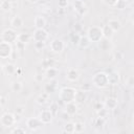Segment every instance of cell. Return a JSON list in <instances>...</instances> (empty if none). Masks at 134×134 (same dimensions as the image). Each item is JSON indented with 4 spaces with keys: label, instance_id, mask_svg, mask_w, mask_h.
Listing matches in <instances>:
<instances>
[{
    "label": "cell",
    "instance_id": "3",
    "mask_svg": "<svg viewBox=\"0 0 134 134\" xmlns=\"http://www.w3.org/2000/svg\"><path fill=\"white\" fill-rule=\"evenodd\" d=\"M86 36H87L88 39L91 41V43H93V42H99V41L103 39L102 26H97V25L90 26V27L87 29Z\"/></svg>",
    "mask_w": 134,
    "mask_h": 134
},
{
    "label": "cell",
    "instance_id": "9",
    "mask_svg": "<svg viewBox=\"0 0 134 134\" xmlns=\"http://www.w3.org/2000/svg\"><path fill=\"white\" fill-rule=\"evenodd\" d=\"M43 124L39 119V117H29L26 119V127L30 131H37L38 129L41 128Z\"/></svg>",
    "mask_w": 134,
    "mask_h": 134
},
{
    "label": "cell",
    "instance_id": "45",
    "mask_svg": "<svg viewBox=\"0 0 134 134\" xmlns=\"http://www.w3.org/2000/svg\"><path fill=\"white\" fill-rule=\"evenodd\" d=\"M35 46H36V48L38 50H40L45 46V43L44 42H35Z\"/></svg>",
    "mask_w": 134,
    "mask_h": 134
},
{
    "label": "cell",
    "instance_id": "44",
    "mask_svg": "<svg viewBox=\"0 0 134 134\" xmlns=\"http://www.w3.org/2000/svg\"><path fill=\"white\" fill-rule=\"evenodd\" d=\"M102 2L106 5H108V6H113L115 4L116 0H102Z\"/></svg>",
    "mask_w": 134,
    "mask_h": 134
},
{
    "label": "cell",
    "instance_id": "12",
    "mask_svg": "<svg viewBox=\"0 0 134 134\" xmlns=\"http://www.w3.org/2000/svg\"><path fill=\"white\" fill-rule=\"evenodd\" d=\"M104 104V107L107 108L108 110H114L117 108L118 106V102L115 97H112V96H109L106 98V100L103 103Z\"/></svg>",
    "mask_w": 134,
    "mask_h": 134
},
{
    "label": "cell",
    "instance_id": "4",
    "mask_svg": "<svg viewBox=\"0 0 134 134\" xmlns=\"http://www.w3.org/2000/svg\"><path fill=\"white\" fill-rule=\"evenodd\" d=\"M17 31L14 28H5L2 32H1V41L7 42V43H15L17 41Z\"/></svg>",
    "mask_w": 134,
    "mask_h": 134
},
{
    "label": "cell",
    "instance_id": "38",
    "mask_svg": "<svg viewBox=\"0 0 134 134\" xmlns=\"http://www.w3.org/2000/svg\"><path fill=\"white\" fill-rule=\"evenodd\" d=\"M69 1L68 0H58V5L60 8H66L68 6Z\"/></svg>",
    "mask_w": 134,
    "mask_h": 134
},
{
    "label": "cell",
    "instance_id": "50",
    "mask_svg": "<svg viewBox=\"0 0 134 134\" xmlns=\"http://www.w3.org/2000/svg\"><path fill=\"white\" fill-rule=\"evenodd\" d=\"M29 3H31V4H36V3H38L39 2V0H27Z\"/></svg>",
    "mask_w": 134,
    "mask_h": 134
},
{
    "label": "cell",
    "instance_id": "43",
    "mask_svg": "<svg viewBox=\"0 0 134 134\" xmlns=\"http://www.w3.org/2000/svg\"><path fill=\"white\" fill-rule=\"evenodd\" d=\"M34 79H35V81H36L37 83H40V82H42V81H43L44 76H43V74H42V73H37V74L34 76Z\"/></svg>",
    "mask_w": 134,
    "mask_h": 134
},
{
    "label": "cell",
    "instance_id": "49",
    "mask_svg": "<svg viewBox=\"0 0 134 134\" xmlns=\"http://www.w3.org/2000/svg\"><path fill=\"white\" fill-rule=\"evenodd\" d=\"M69 118H70V115L68 113H66L65 111H63V113H62V119L63 120H69Z\"/></svg>",
    "mask_w": 134,
    "mask_h": 134
},
{
    "label": "cell",
    "instance_id": "19",
    "mask_svg": "<svg viewBox=\"0 0 134 134\" xmlns=\"http://www.w3.org/2000/svg\"><path fill=\"white\" fill-rule=\"evenodd\" d=\"M2 68H3L4 73L7 74V75H14V74H16L17 67H16L15 64H13V63H6V64L3 65Z\"/></svg>",
    "mask_w": 134,
    "mask_h": 134
},
{
    "label": "cell",
    "instance_id": "10",
    "mask_svg": "<svg viewBox=\"0 0 134 134\" xmlns=\"http://www.w3.org/2000/svg\"><path fill=\"white\" fill-rule=\"evenodd\" d=\"M39 119L41 120V122L43 125H47V124H50L53 119V114L48 110V109H45V110H42L39 114Z\"/></svg>",
    "mask_w": 134,
    "mask_h": 134
},
{
    "label": "cell",
    "instance_id": "15",
    "mask_svg": "<svg viewBox=\"0 0 134 134\" xmlns=\"http://www.w3.org/2000/svg\"><path fill=\"white\" fill-rule=\"evenodd\" d=\"M23 23H24L23 19L20 16H18V15L15 16V17H13L12 20H10V26L14 29H20L23 26Z\"/></svg>",
    "mask_w": 134,
    "mask_h": 134
},
{
    "label": "cell",
    "instance_id": "42",
    "mask_svg": "<svg viewBox=\"0 0 134 134\" xmlns=\"http://www.w3.org/2000/svg\"><path fill=\"white\" fill-rule=\"evenodd\" d=\"M15 43H16V47H17V49H18L19 51H22V50L25 48V44H23V43H21V42H18V41H16Z\"/></svg>",
    "mask_w": 134,
    "mask_h": 134
},
{
    "label": "cell",
    "instance_id": "22",
    "mask_svg": "<svg viewBox=\"0 0 134 134\" xmlns=\"http://www.w3.org/2000/svg\"><path fill=\"white\" fill-rule=\"evenodd\" d=\"M102 30H103V38L107 39V40H111L113 38L114 31L108 26V25H104L102 26Z\"/></svg>",
    "mask_w": 134,
    "mask_h": 134
},
{
    "label": "cell",
    "instance_id": "26",
    "mask_svg": "<svg viewBox=\"0 0 134 134\" xmlns=\"http://www.w3.org/2000/svg\"><path fill=\"white\" fill-rule=\"evenodd\" d=\"M13 7V3L9 2L8 0H1L0 1V8L3 12H9Z\"/></svg>",
    "mask_w": 134,
    "mask_h": 134
},
{
    "label": "cell",
    "instance_id": "30",
    "mask_svg": "<svg viewBox=\"0 0 134 134\" xmlns=\"http://www.w3.org/2000/svg\"><path fill=\"white\" fill-rule=\"evenodd\" d=\"M47 98H48V93L45 92V93H42L41 95H39V96L37 97L36 102H37L38 105H44V104L46 103Z\"/></svg>",
    "mask_w": 134,
    "mask_h": 134
},
{
    "label": "cell",
    "instance_id": "2",
    "mask_svg": "<svg viewBox=\"0 0 134 134\" xmlns=\"http://www.w3.org/2000/svg\"><path fill=\"white\" fill-rule=\"evenodd\" d=\"M92 85H94L97 88H106L109 86V82H108V74L106 72L99 71L96 72L93 76H92Z\"/></svg>",
    "mask_w": 134,
    "mask_h": 134
},
{
    "label": "cell",
    "instance_id": "6",
    "mask_svg": "<svg viewBox=\"0 0 134 134\" xmlns=\"http://www.w3.org/2000/svg\"><path fill=\"white\" fill-rule=\"evenodd\" d=\"M48 37H49L48 32L44 28H36L31 35V39L35 42H44L45 43L46 40L48 39Z\"/></svg>",
    "mask_w": 134,
    "mask_h": 134
},
{
    "label": "cell",
    "instance_id": "11",
    "mask_svg": "<svg viewBox=\"0 0 134 134\" xmlns=\"http://www.w3.org/2000/svg\"><path fill=\"white\" fill-rule=\"evenodd\" d=\"M73 8H74V12L80 16H84L88 10L83 0H75L73 2Z\"/></svg>",
    "mask_w": 134,
    "mask_h": 134
},
{
    "label": "cell",
    "instance_id": "33",
    "mask_svg": "<svg viewBox=\"0 0 134 134\" xmlns=\"http://www.w3.org/2000/svg\"><path fill=\"white\" fill-rule=\"evenodd\" d=\"M96 112H97V116L103 117V118H106V117L108 116V114H109V110H108L107 108H105V107L100 108V109L97 110Z\"/></svg>",
    "mask_w": 134,
    "mask_h": 134
},
{
    "label": "cell",
    "instance_id": "20",
    "mask_svg": "<svg viewBox=\"0 0 134 134\" xmlns=\"http://www.w3.org/2000/svg\"><path fill=\"white\" fill-rule=\"evenodd\" d=\"M34 25L36 28H44L46 25V19L40 15L36 16L34 19Z\"/></svg>",
    "mask_w": 134,
    "mask_h": 134
},
{
    "label": "cell",
    "instance_id": "52",
    "mask_svg": "<svg viewBox=\"0 0 134 134\" xmlns=\"http://www.w3.org/2000/svg\"><path fill=\"white\" fill-rule=\"evenodd\" d=\"M1 98H2V96L0 95V105H1Z\"/></svg>",
    "mask_w": 134,
    "mask_h": 134
},
{
    "label": "cell",
    "instance_id": "18",
    "mask_svg": "<svg viewBox=\"0 0 134 134\" xmlns=\"http://www.w3.org/2000/svg\"><path fill=\"white\" fill-rule=\"evenodd\" d=\"M66 113H68L70 116L74 115L77 111V106H76V103L75 102H70V103H67L65 104V110H64Z\"/></svg>",
    "mask_w": 134,
    "mask_h": 134
},
{
    "label": "cell",
    "instance_id": "28",
    "mask_svg": "<svg viewBox=\"0 0 134 134\" xmlns=\"http://www.w3.org/2000/svg\"><path fill=\"white\" fill-rule=\"evenodd\" d=\"M22 88H23V85H22V83L19 82V81H15V82H13L12 85H10L12 91H13V92H16V93L20 92V91L22 90Z\"/></svg>",
    "mask_w": 134,
    "mask_h": 134
},
{
    "label": "cell",
    "instance_id": "39",
    "mask_svg": "<svg viewBox=\"0 0 134 134\" xmlns=\"http://www.w3.org/2000/svg\"><path fill=\"white\" fill-rule=\"evenodd\" d=\"M50 66H52L50 59H44V60L42 61V67H43V68L46 69V68H48V67H50Z\"/></svg>",
    "mask_w": 134,
    "mask_h": 134
},
{
    "label": "cell",
    "instance_id": "34",
    "mask_svg": "<svg viewBox=\"0 0 134 134\" xmlns=\"http://www.w3.org/2000/svg\"><path fill=\"white\" fill-rule=\"evenodd\" d=\"M80 38H81V35H80L79 32H73V34L71 35V37H70L72 44H73V45H77V43H79V41H80Z\"/></svg>",
    "mask_w": 134,
    "mask_h": 134
},
{
    "label": "cell",
    "instance_id": "7",
    "mask_svg": "<svg viewBox=\"0 0 134 134\" xmlns=\"http://www.w3.org/2000/svg\"><path fill=\"white\" fill-rule=\"evenodd\" d=\"M13 53V46L10 43L0 41V59H8Z\"/></svg>",
    "mask_w": 134,
    "mask_h": 134
},
{
    "label": "cell",
    "instance_id": "51",
    "mask_svg": "<svg viewBox=\"0 0 134 134\" xmlns=\"http://www.w3.org/2000/svg\"><path fill=\"white\" fill-rule=\"evenodd\" d=\"M8 1H9V2H12V3H14V2H15V1H17V0H8Z\"/></svg>",
    "mask_w": 134,
    "mask_h": 134
},
{
    "label": "cell",
    "instance_id": "25",
    "mask_svg": "<svg viewBox=\"0 0 134 134\" xmlns=\"http://www.w3.org/2000/svg\"><path fill=\"white\" fill-rule=\"evenodd\" d=\"M105 122H106V118H103V117L97 116V117L94 119V121H93V126H94L96 129L100 130V129H103V128H104Z\"/></svg>",
    "mask_w": 134,
    "mask_h": 134
},
{
    "label": "cell",
    "instance_id": "54",
    "mask_svg": "<svg viewBox=\"0 0 134 134\" xmlns=\"http://www.w3.org/2000/svg\"><path fill=\"white\" fill-rule=\"evenodd\" d=\"M0 1H1V0H0Z\"/></svg>",
    "mask_w": 134,
    "mask_h": 134
},
{
    "label": "cell",
    "instance_id": "47",
    "mask_svg": "<svg viewBox=\"0 0 134 134\" xmlns=\"http://www.w3.org/2000/svg\"><path fill=\"white\" fill-rule=\"evenodd\" d=\"M16 112H17V114H22L24 112V107L23 106H17L16 107Z\"/></svg>",
    "mask_w": 134,
    "mask_h": 134
},
{
    "label": "cell",
    "instance_id": "53",
    "mask_svg": "<svg viewBox=\"0 0 134 134\" xmlns=\"http://www.w3.org/2000/svg\"><path fill=\"white\" fill-rule=\"evenodd\" d=\"M0 69H1V66H0Z\"/></svg>",
    "mask_w": 134,
    "mask_h": 134
},
{
    "label": "cell",
    "instance_id": "35",
    "mask_svg": "<svg viewBox=\"0 0 134 134\" xmlns=\"http://www.w3.org/2000/svg\"><path fill=\"white\" fill-rule=\"evenodd\" d=\"M74 129H75L76 133L83 132L85 130V125L83 122H74Z\"/></svg>",
    "mask_w": 134,
    "mask_h": 134
},
{
    "label": "cell",
    "instance_id": "31",
    "mask_svg": "<svg viewBox=\"0 0 134 134\" xmlns=\"http://www.w3.org/2000/svg\"><path fill=\"white\" fill-rule=\"evenodd\" d=\"M113 6H114L116 9L122 10V9H125L126 6H127V1H126V0H116L115 4H114Z\"/></svg>",
    "mask_w": 134,
    "mask_h": 134
},
{
    "label": "cell",
    "instance_id": "17",
    "mask_svg": "<svg viewBox=\"0 0 134 134\" xmlns=\"http://www.w3.org/2000/svg\"><path fill=\"white\" fill-rule=\"evenodd\" d=\"M87 99V94L86 91L84 90H76L75 91V95H74V102L77 104H83L85 103Z\"/></svg>",
    "mask_w": 134,
    "mask_h": 134
},
{
    "label": "cell",
    "instance_id": "32",
    "mask_svg": "<svg viewBox=\"0 0 134 134\" xmlns=\"http://www.w3.org/2000/svg\"><path fill=\"white\" fill-rule=\"evenodd\" d=\"M48 110L53 114V116H55L58 111H59V104L58 103H51L49 108H48Z\"/></svg>",
    "mask_w": 134,
    "mask_h": 134
},
{
    "label": "cell",
    "instance_id": "5",
    "mask_svg": "<svg viewBox=\"0 0 134 134\" xmlns=\"http://www.w3.org/2000/svg\"><path fill=\"white\" fill-rule=\"evenodd\" d=\"M16 121H17L16 120V115L13 114V113H10V112H5L0 117V124L3 127H6V128L13 127Z\"/></svg>",
    "mask_w": 134,
    "mask_h": 134
},
{
    "label": "cell",
    "instance_id": "1",
    "mask_svg": "<svg viewBox=\"0 0 134 134\" xmlns=\"http://www.w3.org/2000/svg\"><path fill=\"white\" fill-rule=\"evenodd\" d=\"M75 91H76V89H74L73 87H64V88H62L59 92L60 100H62L64 104L74 102Z\"/></svg>",
    "mask_w": 134,
    "mask_h": 134
},
{
    "label": "cell",
    "instance_id": "48",
    "mask_svg": "<svg viewBox=\"0 0 134 134\" xmlns=\"http://www.w3.org/2000/svg\"><path fill=\"white\" fill-rule=\"evenodd\" d=\"M93 107H94V109L97 111V110H99L100 108H103V107H104V104H100L99 102H97V103H95V104L93 105Z\"/></svg>",
    "mask_w": 134,
    "mask_h": 134
},
{
    "label": "cell",
    "instance_id": "40",
    "mask_svg": "<svg viewBox=\"0 0 134 134\" xmlns=\"http://www.w3.org/2000/svg\"><path fill=\"white\" fill-rule=\"evenodd\" d=\"M82 29H83V25H82L80 22H75L74 25H73V30H74V32H80V31H82Z\"/></svg>",
    "mask_w": 134,
    "mask_h": 134
},
{
    "label": "cell",
    "instance_id": "16",
    "mask_svg": "<svg viewBox=\"0 0 134 134\" xmlns=\"http://www.w3.org/2000/svg\"><path fill=\"white\" fill-rule=\"evenodd\" d=\"M107 25H108L114 32H115V31H118V30L121 28V23H120V21H119L118 19H116V18H111V19H109Z\"/></svg>",
    "mask_w": 134,
    "mask_h": 134
},
{
    "label": "cell",
    "instance_id": "8",
    "mask_svg": "<svg viewBox=\"0 0 134 134\" xmlns=\"http://www.w3.org/2000/svg\"><path fill=\"white\" fill-rule=\"evenodd\" d=\"M49 48H50V50L53 53H61L64 50V48H65V44H64V42L61 39L55 38V39H52L50 41Z\"/></svg>",
    "mask_w": 134,
    "mask_h": 134
},
{
    "label": "cell",
    "instance_id": "24",
    "mask_svg": "<svg viewBox=\"0 0 134 134\" xmlns=\"http://www.w3.org/2000/svg\"><path fill=\"white\" fill-rule=\"evenodd\" d=\"M30 39H31V36L29 34H27V32H20L17 36V41L21 42V43H23L25 45L30 41Z\"/></svg>",
    "mask_w": 134,
    "mask_h": 134
},
{
    "label": "cell",
    "instance_id": "41",
    "mask_svg": "<svg viewBox=\"0 0 134 134\" xmlns=\"http://www.w3.org/2000/svg\"><path fill=\"white\" fill-rule=\"evenodd\" d=\"M133 84H134V79H133V76L131 75V76H129V77L127 79L125 85H126L127 87H133Z\"/></svg>",
    "mask_w": 134,
    "mask_h": 134
},
{
    "label": "cell",
    "instance_id": "14",
    "mask_svg": "<svg viewBox=\"0 0 134 134\" xmlns=\"http://www.w3.org/2000/svg\"><path fill=\"white\" fill-rule=\"evenodd\" d=\"M79 77H80V72L77 71V69H75V68H69L66 71V79L69 82H75V81L79 80Z\"/></svg>",
    "mask_w": 134,
    "mask_h": 134
},
{
    "label": "cell",
    "instance_id": "13",
    "mask_svg": "<svg viewBox=\"0 0 134 134\" xmlns=\"http://www.w3.org/2000/svg\"><path fill=\"white\" fill-rule=\"evenodd\" d=\"M60 74V71L57 67H53V66H50L48 68L45 69V76L49 80H54L58 77V75Z\"/></svg>",
    "mask_w": 134,
    "mask_h": 134
},
{
    "label": "cell",
    "instance_id": "46",
    "mask_svg": "<svg viewBox=\"0 0 134 134\" xmlns=\"http://www.w3.org/2000/svg\"><path fill=\"white\" fill-rule=\"evenodd\" d=\"M114 59H115L116 61L121 60V59H122V53H121V52H119V51L115 52V53H114Z\"/></svg>",
    "mask_w": 134,
    "mask_h": 134
},
{
    "label": "cell",
    "instance_id": "37",
    "mask_svg": "<svg viewBox=\"0 0 134 134\" xmlns=\"http://www.w3.org/2000/svg\"><path fill=\"white\" fill-rule=\"evenodd\" d=\"M12 133H21V134H25L27 131L25 130V128H21V127H15L14 129H12V131H10Z\"/></svg>",
    "mask_w": 134,
    "mask_h": 134
},
{
    "label": "cell",
    "instance_id": "27",
    "mask_svg": "<svg viewBox=\"0 0 134 134\" xmlns=\"http://www.w3.org/2000/svg\"><path fill=\"white\" fill-rule=\"evenodd\" d=\"M63 131L65 133H68V134H71V133H75V129H74V122L72 121H67L66 125L64 126L63 128Z\"/></svg>",
    "mask_w": 134,
    "mask_h": 134
},
{
    "label": "cell",
    "instance_id": "21",
    "mask_svg": "<svg viewBox=\"0 0 134 134\" xmlns=\"http://www.w3.org/2000/svg\"><path fill=\"white\" fill-rule=\"evenodd\" d=\"M90 45H91V41L88 39V37H87V36H81L80 41H79V43H77L76 46H79L80 48L86 49V48H88Z\"/></svg>",
    "mask_w": 134,
    "mask_h": 134
},
{
    "label": "cell",
    "instance_id": "23",
    "mask_svg": "<svg viewBox=\"0 0 134 134\" xmlns=\"http://www.w3.org/2000/svg\"><path fill=\"white\" fill-rule=\"evenodd\" d=\"M108 82L109 85H116L119 82V74L116 71H112L108 74Z\"/></svg>",
    "mask_w": 134,
    "mask_h": 134
},
{
    "label": "cell",
    "instance_id": "29",
    "mask_svg": "<svg viewBox=\"0 0 134 134\" xmlns=\"http://www.w3.org/2000/svg\"><path fill=\"white\" fill-rule=\"evenodd\" d=\"M110 40H107V39H102L98 43V47L102 49V50H109V47H110V43H109Z\"/></svg>",
    "mask_w": 134,
    "mask_h": 134
},
{
    "label": "cell",
    "instance_id": "36",
    "mask_svg": "<svg viewBox=\"0 0 134 134\" xmlns=\"http://www.w3.org/2000/svg\"><path fill=\"white\" fill-rule=\"evenodd\" d=\"M44 89H45V92H46V93L50 94L51 92H54V90H55V86H54L53 84H46L45 87H44Z\"/></svg>",
    "mask_w": 134,
    "mask_h": 134
}]
</instances>
